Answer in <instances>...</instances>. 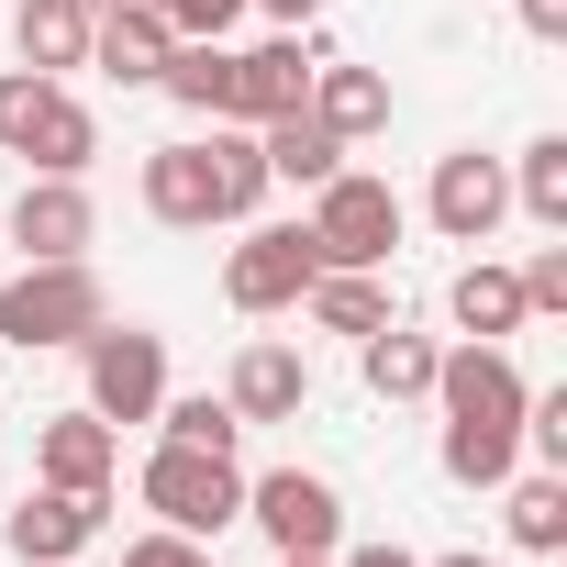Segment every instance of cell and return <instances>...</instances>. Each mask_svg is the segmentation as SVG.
<instances>
[{
	"label": "cell",
	"mask_w": 567,
	"mask_h": 567,
	"mask_svg": "<svg viewBox=\"0 0 567 567\" xmlns=\"http://www.w3.org/2000/svg\"><path fill=\"white\" fill-rule=\"evenodd\" d=\"M434 401H445V478L456 489H501L523 467V401H534V379L501 346H456V357H434Z\"/></svg>",
	"instance_id": "cell-1"
},
{
	"label": "cell",
	"mask_w": 567,
	"mask_h": 567,
	"mask_svg": "<svg viewBox=\"0 0 567 567\" xmlns=\"http://www.w3.org/2000/svg\"><path fill=\"white\" fill-rule=\"evenodd\" d=\"M112 323L101 301V278L90 256H56V267H23L12 290H0V346H23V357H56V346H90Z\"/></svg>",
	"instance_id": "cell-2"
},
{
	"label": "cell",
	"mask_w": 567,
	"mask_h": 567,
	"mask_svg": "<svg viewBox=\"0 0 567 567\" xmlns=\"http://www.w3.org/2000/svg\"><path fill=\"white\" fill-rule=\"evenodd\" d=\"M312 256L323 267H390V245H401V189L390 178H368V167H334L323 189H312Z\"/></svg>",
	"instance_id": "cell-3"
},
{
	"label": "cell",
	"mask_w": 567,
	"mask_h": 567,
	"mask_svg": "<svg viewBox=\"0 0 567 567\" xmlns=\"http://www.w3.org/2000/svg\"><path fill=\"white\" fill-rule=\"evenodd\" d=\"M134 489H145V512H156L167 534H200V545H212L223 523H245V467H234V456H200V445H156Z\"/></svg>",
	"instance_id": "cell-4"
},
{
	"label": "cell",
	"mask_w": 567,
	"mask_h": 567,
	"mask_svg": "<svg viewBox=\"0 0 567 567\" xmlns=\"http://www.w3.org/2000/svg\"><path fill=\"white\" fill-rule=\"evenodd\" d=\"M90 412L123 434V423H156V401H167V334H145V323H101L90 346Z\"/></svg>",
	"instance_id": "cell-5"
},
{
	"label": "cell",
	"mask_w": 567,
	"mask_h": 567,
	"mask_svg": "<svg viewBox=\"0 0 567 567\" xmlns=\"http://www.w3.org/2000/svg\"><path fill=\"white\" fill-rule=\"evenodd\" d=\"M245 523H256L278 556H334V545H346V501H334V478H312V467L245 478Z\"/></svg>",
	"instance_id": "cell-6"
},
{
	"label": "cell",
	"mask_w": 567,
	"mask_h": 567,
	"mask_svg": "<svg viewBox=\"0 0 567 567\" xmlns=\"http://www.w3.org/2000/svg\"><path fill=\"white\" fill-rule=\"evenodd\" d=\"M312 267H323V256H312V234H301V223H256V234L223 256V301L267 323V312H290V301L312 290Z\"/></svg>",
	"instance_id": "cell-7"
},
{
	"label": "cell",
	"mask_w": 567,
	"mask_h": 567,
	"mask_svg": "<svg viewBox=\"0 0 567 567\" xmlns=\"http://www.w3.org/2000/svg\"><path fill=\"white\" fill-rule=\"evenodd\" d=\"M101 523H112V489H56V478H34V489L12 501V556H23V567H68Z\"/></svg>",
	"instance_id": "cell-8"
},
{
	"label": "cell",
	"mask_w": 567,
	"mask_h": 567,
	"mask_svg": "<svg viewBox=\"0 0 567 567\" xmlns=\"http://www.w3.org/2000/svg\"><path fill=\"white\" fill-rule=\"evenodd\" d=\"M501 212H512L501 156H478V145L434 156V234H445V245H489V234H501Z\"/></svg>",
	"instance_id": "cell-9"
},
{
	"label": "cell",
	"mask_w": 567,
	"mask_h": 567,
	"mask_svg": "<svg viewBox=\"0 0 567 567\" xmlns=\"http://www.w3.org/2000/svg\"><path fill=\"white\" fill-rule=\"evenodd\" d=\"M312 45L301 34H267V45H245L234 56V90H223V123H278V112H301V90H312Z\"/></svg>",
	"instance_id": "cell-10"
},
{
	"label": "cell",
	"mask_w": 567,
	"mask_h": 567,
	"mask_svg": "<svg viewBox=\"0 0 567 567\" xmlns=\"http://www.w3.org/2000/svg\"><path fill=\"white\" fill-rule=\"evenodd\" d=\"M223 401H234V423H301V412H312V357L278 346V334H256V346L234 357Z\"/></svg>",
	"instance_id": "cell-11"
},
{
	"label": "cell",
	"mask_w": 567,
	"mask_h": 567,
	"mask_svg": "<svg viewBox=\"0 0 567 567\" xmlns=\"http://www.w3.org/2000/svg\"><path fill=\"white\" fill-rule=\"evenodd\" d=\"M90 234H101V212H90L79 178H23V200H12V245H23V267L90 256Z\"/></svg>",
	"instance_id": "cell-12"
},
{
	"label": "cell",
	"mask_w": 567,
	"mask_h": 567,
	"mask_svg": "<svg viewBox=\"0 0 567 567\" xmlns=\"http://www.w3.org/2000/svg\"><path fill=\"white\" fill-rule=\"evenodd\" d=\"M167 12H156V0H101V12H90V68L101 79H123V90H156V68H167Z\"/></svg>",
	"instance_id": "cell-13"
},
{
	"label": "cell",
	"mask_w": 567,
	"mask_h": 567,
	"mask_svg": "<svg viewBox=\"0 0 567 567\" xmlns=\"http://www.w3.org/2000/svg\"><path fill=\"white\" fill-rule=\"evenodd\" d=\"M145 212H156L167 234H212V223H223L212 145H156V156H145Z\"/></svg>",
	"instance_id": "cell-14"
},
{
	"label": "cell",
	"mask_w": 567,
	"mask_h": 567,
	"mask_svg": "<svg viewBox=\"0 0 567 567\" xmlns=\"http://www.w3.org/2000/svg\"><path fill=\"white\" fill-rule=\"evenodd\" d=\"M112 467H123V434H112L90 401L34 434V478H56V489H112Z\"/></svg>",
	"instance_id": "cell-15"
},
{
	"label": "cell",
	"mask_w": 567,
	"mask_h": 567,
	"mask_svg": "<svg viewBox=\"0 0 567 567\" xmlns=\"http://www.w3.org/2000/svg\"><path fill=\"white\" fill-rule=\"evenodd\" d=\"M445 312H456V334H467V346H501V334H523V323H534V312H523V278H512V267H489V256H467V267H456Z\"/></svg>",
	"instance_id": "cell-16"
},
{
	"label": "cell",
	"mask_w": 567,
	"mask_h": 567,
	"mask_svg": "<svg viewBox=\"0 0 567 567\" xmlns=\"http://www.w3.org/2000/svg\"><path fill=\"white\" fill-rule=\"evenodd\" d=\"M90 12H101V0H23V12H12V45H23V68H45V79L90 68Z\"/></svg>",
	"instance_id": "cell-17"
},
{
	"label": "cell",
	"mask_w": 567,
	"mask_h": 567,
	"mask_svg": "<svg viewBox=\"0 0 567 567\" xmlns=\"http://www.w3.org/2000/svg\"><path fill=\"white\" fill-rule=\"evenodd\" d=\"M256 156H267V178L323 189V178L346 167V134H334V123H312V112H278V123H256Z\"/></svg>",
	"instance_id": "cell-18"
},
{
	"label": "cell",
	"mask_w": 567,
	"mask_h": 567,
	"mask_svg": "<svg viewBox=\"0 0 567 567\" xmlns=\"http://www.w3.org/2000/svg\"><path fill=\"white\" fill-rule=\"evenodd\" d=\"M301 312L323 323V334H379V323H401L390 312V290H379V267H312V290H301Z\"/></svg>",
	"instance_id": "cell-19"
},
{
	"label": "cell",
	"mask_w": 567,
	"mask_h": 567,
	"mask_svg": "<svg viewBox=\"0 0 567 567\" xmlns=\"http://www.w3.org/2000/svg\"><path fill=\"white\" fill-rule=\"evenodd\" d=\"M301 112H312V123H334V134L357 145V134H379V123H390V79H379V68H334V56H323V68H312V90H301Z\"/></svg>",
	"instance_id": "cell-20"
},
{
	"label": "cell",
	"mask_w": 567,
	"mask_h": 567,
	"mask_svg": "<svg viewBox=\"0 0 567 567\" xmlns=\"http://www.w3.org/2000/svg\"><path fill=\"white\" fill-rule=\"evenodd\" d=\"M434 357H445V346H434V334H401V323H379V334L357 346V368H368L379 401H434Z\"/></svg>",
	"instance_id": "cell-21"
},
{
	"label": "cell",
	"mask_w": 567,
	"mask_h": 567,
	"mask_svg": "<svg viewBox=\"0 0 567 567\" xmlns=\"http://www.w3.org/2000/svg\"><path fill=\"white\" fill-rule=\"evenodd\" d=\"M501 489H512V501H501L512 545H523V556H556V545H567V467H534V478L512 467Z\"/></svg>",
	"instance_id": "cell-22"
},
{
	"label": "cell",
	"mask_w": 567,
	"mask_h": 567,
	"mask_svg": "<svg viewBox=\"0 0 567 567\" xmlns=\"http://www.w3.org/2000/svg\"><path fill=\"white\" fill-rule=\"evenodd\" d=\"M156 90H167L178 112H200V123H223V90H234V45H167V68H156Z\"/></svg>",
	"instance_id": "cell-23"
},
{
	"label": "cell",
	"mask_w": 567,
	"mask_h": 567,
	"mask_svg": "<svg viewBox=\"0 0 567 567\" xmlns=\"http://www.w3.org/2000/svg\"><path fill=\"white\" fill-rule=\"evenodd\" d=\"M212 189H223V223H245L278 178H267V156H256V123H212Z\"/></svg>",
	"instance_id": "cell-24"
},
{
	"label": "cell",
	"mask_w": 567,
	"mask_h": 567,
	"mask_svg": "<svg viewBox=\"0 0 567 567\" xmlns=\"http://www.w3.org/2000/svg\"><path fill=\"white\" fill-rule=\"evenodd\" d=\"M90 156H101V112H90V101H56L23 167H34V178H90Z\"/></svg>",
	"instance_id": "cell-25"
},
{
	"label": "cell",
	"mask_w": 567,
	"mask_h": 567,
	"mask_svg": "<svg viewBox=\"0 0 567 567\" xmlns=\"http://www.w3.org/2000/svg\"><path fill=\"white\" fill-rule=\"evenodd\" d=\"M56 101H68V79H45V68H0V156H34V134H45Z\"/></svg>",
	"instance_id": "cell-26"
},
{
	"label": "cell",
	"mask_w": 567,
	"mask_h": 567,
	"mask_svg": "<svg viewBox=\"0 0 567 567\" xmlns=\"http://www.w3.org/2000/svg\"><path fill=\"white\" fill-rule=\"evenodd\" d=\"M512 200H523L545 234H567V134H534V145H523V167H512Z\"/></svg>",
	"instance_id": "cell-27"
},
{
	"label": "cell",
	"mask_w": 567,
	"mask_h": 567,
	"mask_svg": "<svg viewBox=\"0 0 567 567\" xmlns=\"http://www.w3.org/2000/svg\"><path fill=\"white\" fill-rule=\"evenodd\" d=\"M156 423H167V445H200V456H234V445H245L234 401H212V390H189V401H156Z\"/></svg>",
	"instance_id": "cell-28"
},
{
	"label": "cell",
	"mask_w": 567,
	"mask_h": 567,
	"mask_svg": "<svg viewBox=\"0 0 567 567\" xmlns=\"http://www.w3.org/2000/svg\"><path fill=\"white\" fill-rule=\"evenodd\" d=\"M156 12H167L178 45H223V34L245 23V0H156Z\"/></svg>",
	"instance_id": "cell-29"
},
{
	"label": "cell",
	"mask_w": 567,
	"mask_h": 567,
	"mask_svg": "<svg viewBox=\"0 0 567 567\" xmlns=\"http://www.w3.org/2000/svg\"><path fill=\"white\" fill-rule=\"evenodd\" d=\"M512 278H523V312H567V245H534Z\"/></svg>",
	"instance_id": "cell-30"
},
{
	"label": "cell",
	"mask_w": 567,
	"mask_h": 567,
	"mask_svg": "<svg viewBox=\"0 0 567 567\" xmlns=\"http://www.w3.org/2000/svg\"><path fill=\"white\" fill-rule=\"evenodd\" d=\"M123 567H212V545H200V534H167V523H156V534H134V545H123Z\"/></svg>",
	"instance_id": "cell-31"
},
{
	"label": "cell",
	"mask_w": 567,
	"mask_h": 567,
	"mask_svg": "<svg viewBox=\"0 0 567 567\" xmlns=\"http://www.w3.org/2000/svg\"><path fill=\"white\" fill-rule=\"evenodd\" d=\"M523 34L534 45H567V0H523Z\"/></svg>",
	"instance_id": "cell-32"
},
{
	"label": "cell",
	"mask_w": 567,
	"mask_h": 567,
	"mask_svg": "<svg viewBox=\"0 0 567 567\" xmlns=\"http://www.w3.org/2000/svg\"><path fill=\"white\" fill-rule=\"evenodd\" d=\"M334 567H423V556H412V545H357V556L334 545Z\"/></svg>",
	"instance_id": "cell-33"
},
{
	"label": "cell",
	"mask_w": 567,
	"mask_h": 567,
	"mask_svg": "<svg viewBox=\"0 0 567 567\" xmlns=\"http://www.w3.org/2000/svg\"><path fill=\"white\" fill-rule=\"evenodd\" d=\"M256 12H267V23H278V34H301V23H312V12H323V0H256Z\"/></svg>",
	"instance_id": "cell-34"
},
{
	"label": "cell",
	"mask_w": 567,
	"mask_h": 567,
	"mask_svg": "<svg viewBox=\"0 0 567 567\" xmlns=\"http://www.w3.org/2000/svg\"><path fill=\"white\" fill-rule=\"evenodd\" d=\"M423 567H489V556H423Z\"/></svg>",
	"instance_id": "cell-35"
},
{
	"label": "cell",
	"mask_w": 567,
	"mask_h": 567,
	"mask_svg": "<svg viewBox=\"0 0 567 567\" xmlns=\"http://www.w3.org/2000/svg\"><path fill=\"white\" fill-rule=\"evenodd\" d=\"M278 567H334V556H278Z\"/></svg>",
	"instance_id": "cell-36"
},
{
	"label": "cell",
	"mask_w": 567,
	"mask_h": 567,
	"mask_svg": "<svg viewBox=\"0 0 567 567\" xmlns=\"http://www.w3.org/2000/svg\"><path fill=\"white\" fill-rule=\"evenodd\" d=\"M68 567H79V556H68Z\"/></svg>",
	"instance_id": "cell-37"
}]
</instances>
